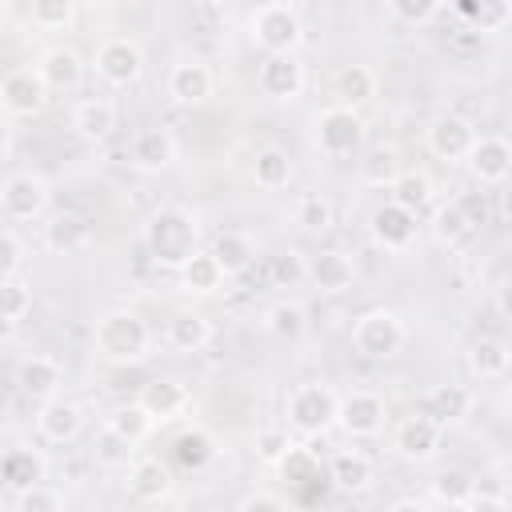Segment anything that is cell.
<instances>
[{
    "label": "cell",
    "mask_w": 512,
    "mask_h": 512,
    "mask_svg": "<svg viewBox=\"0 0 512 512\" xmlns=\"http://www.w3.org/2000/svg\"><path fill=\"white\" fill-rule=\"evenodd\" d=\"M476 128H472V120H464V116H456V112H448V116H436L432 124H428V152L436 156V160H444V164H468V156H472V148H476Z\"/></svg>",
    "instance_id": "10"
},
{
    "label": "cell",
    "mask_w": 512,
    "mask_h": 512,
    "mask_svg": "<svg viewBox=\"0 0 512 512\" xmlns=\"http://www.w3.org/2000/svg\"><path fill=\"white\" fill-rule=\"evenodd\" d=\"M468 364H472V372H476L480 380H500V376L512 368L508 348H504L500 340H492V336H484V340H476V344H472Z\"/></svg>",
    "instance_id": "38"
},
{
    "label": "cell",
    "mask_w": 512,
    "mask_h": 512,
    "mask_svg": "<svg viewBox=\"0 0 512 512\" xmlns=\"http://www.w3.org/2000/svg\"><path fill=\"white\" fill-rule=\"evenodd\" d=\"M176 160V136L168 128H140L132 136V164L140 172H164Z\"/></svg>",
    "instance_id": "24"
},
{
    "label": "cell",
    "mask_w": 512,
    "mask_h": 512,
    "mask_svg": "<svg viewBox=\"0 0 512 512\" xmlns=\"http://www.w3.org/2000/svg\"><path fill=\"white\" fill-rule=\"evenodd\" d=\"M296 224H300L304 232H328V228L336 224L332 200H328L324 192H304V196L296 200Z\"/></svg>",
    "instance_id": "41"
},
{
    "label": "cell",
    "mask_w": 512,
    "mask_h": 512,
    "mask_svg": "<svg viewBox=\"0 0 512 512\" xmlns=\"http://www.w3.org/2000/svg\"><path fill=\"white\" fill-rule=\"evenodd\" d=\"M236 512H288V504L276 492H248Z\"/></svg>",
    "instance_id": "53"
},
{
    "label": "cell",
    "mask_w": 512,
    "mask_h": 512,
    "mask_svg": "<svg viewBox=\"0 0 512 512\" xmlns=\"http://www.w3.org/2000/svg\"><path fill=\"white\" fill-rule=\"evenodd\" d=\"M16 384L32 404H48V400H56V392L64 384V368L52 356H24L16 368Z\"/></svg>",
    "instance_id": "16"
},
{
    "label": "cell",
    "mask_w": 512,
    "mask_h": 512,
    "mask_svg": "<svg viewBox=\"0 0 512 512\" xmlns=\"http://www.w3.org/2000/svg\"><path fill=\"white\" fill-rule=\"evenodd\" d=\"M388 16L400 20V24H428L440 16V4L436 0H388Z\"/></svg>",
    "instance_id": "51"
},
{
    "label": "cell",
    "mask_w": 512,
    "mask_h": 512,
    "mask_svg": "<svg viewBox=\"0 0 512 512\" xmlns=\"http://www.w3.org/2000/svg\"><path fill=\"white\" fill-rule=\"evenodd\" d=\"M152 416H148V408L140 404V400H128V404H116L112 412H108V420H104V428H112L120 440H128L132 448L136 444H144L148 440V432H152Z\"/></svg>",
    "instance_id": "35"
},
{
    "label": "cell",
    "mask_w": 512,
    "mask_h": 512,
    "mask_svg": "<svg viewBox=\"0 0 512 512\" xmlns=\"http://www.w3.org/2000/svg\"><path fill=\"white\" fill-rule=\"evenodd\" d=\"M468 412H472V392H468L464 384H436V388L428 392V412H424V416H432L440 428L460 424Z\"/></svg>",
    "instance_id": "31"
},
{
    "label": "cell",
    "mask_w": 512,
    "mask_h": 512,
    "mask_svg": "<svg viewBox=\"0 0 512 512\" xmlns=\"http://www.w3.org/2000/svg\"><path fill=\"white\" fill-rule=\"evenodd\" d=\"M208 252L216 256V264L224 268V276H240V272H248L252 268V240L244 236V232H216L212 236V244H208Z\"/></svg>",
    "instance_id": "33"
},
{
    "label": "cell",
    "mask_w": 512,
    "mask_h": 512,
    "mask_svg": "<svg viewBox=\"0 0 512 512\" xmlns=\"http://www.w3.org/2000/svg\"><path fill=\"white\" fill-rule=\"evenodd\" d=\"M0 312H4V328L12 332L32 312V284L28 280H4L0 284Z\"/></svg>",
    "instance_id": "47"
},
{
    "label": "cell",
    "mask_w": 512,
    "mask_h": 512,
    "mask_svg": "<svg viewBox=\"0 0 512 512\" xmlns=\"http://www.w3.org/2000/svg\"><path fill=\"white\" fill-rule=\"evenodd\" d=\"M416 220H420L416 212H408V208L384 200L380 208H372L368 232H372V240H376L384 252H404V248H412V240H416Z\"/></svg>",
    "instance_id": "12"
},
{
    "label": "cell",
    "mask_w": 512,
    "mask_h": 512,
    "mask_svg": "<svg viewBox=\"0 0 512 512\" xmlns=\"http://www.w3.org/2000/svg\"><path fill=\"white\" fill-rule=\"evenodd\" d=\"M36 432L48 440V444H72L80 432H84V408L56 396L48 404L36 408Z\"/></svg>",
    "instance_id": "17"
},
{
    "label": "cell",
    "mask_w": 512,
    "mask_h": 512,
    "mask_svg": "<svg viewBox=\"0 0 512 512\" xmlns=\"http://www.w3.org/2000/svg\"><path fill=\"white\" fill-rule=\"evenodd\" d=\"M176 280H180V292H188V296H212V292H220L224 288V268L216 264V256L208 252V248H200L180 272H176Z\"/></svg>",
    "instance_id": "28"
},
{
    "label": "cell",
    "mask_w": 512,
    "mask_h": 512,
    "mask_svg": "<svg viewBox=\"0 0 512 512\" xmlns=\"http://www.w3.org/2000/svg\"><path fill=\"white\" fill-rule=\"evenodd\" d=\"M456 12H460L464 20H472V24H476V32H500V28L512 20L508 0H480V4L464 0V4H456Z\"/></svg>",
    "instance_id": "43"
},
{
    "label": "cell",
    "mask_w": 512,
    "mask_h": 512,
    "mask_svg": "<svg viewBox=\"0 0 512 512\" xmlns=\"http://www.w3.org/2000/svg\"><path fill=\"white\" fill-rule=\"evenodd\" d=\"M504 348H508V360H512V336H508V340H504Z\"/></svg>",
    "instance_id": "60"
},
{
    "label": "cell",
    "mask_w": 512,
    "mask_h": 512,
    "mask_svg": "<svg viewBox=\"0 0 512 512\" xmlns=\"http://www.w3.org/2000/svg\"><path fill=\"white\" fill-rule=\"evenodd\" d=\"M216 440H212V432L208 428H184V432H176V440H172V460L184 468V472H204L212 460H216Z\"/></svg>",
    "instance_id": "29"
},
{
    "label": "cell",
    "mask_w": 512,
    "mask_h": 512,
    "mask_svg": "<svg viewBox=\"0 0 512 512\" xmlns=\"http://www.w3.org/2000/svg\"><path fill=\"white\" fill-rule=\"evenodd\" d=\"M140 404L148 408V416L156 424H164V420H176L188 408V388L180 380H172V376H156V380H148L140 388Z\"/></svg>",
    "instance_id": "26"
},
{
    "label": "cell",
    "mask_w": 512,
    "mask_h": 512,
    "mask_svg": "<svg viewBox=\"0 0 512 512\" xmlns=\"http://www.w3.org/2000/svg\"><path fill=\"white\" fill-rule=\"evenodd\" d=\"M428 200H432V180H428V172H404L396 184H392V204H400V208H408V212H424L428 208Z\"/></svg>",
    "instance_id": "40"
},
{
    "label": "cell",
    "mask_w": 512,
    "mask_h": 512,
    "mask_svg": "<svg viewBox=\"0 0 512 512\" xmlns=\"http://www.w3.org/2000/svg\"><path fill=\"white\" fill-rule=\"evenodd\" d=\"M0 208L12 224H28L40 220L48 208V180L36 172H12L0 188Z\"/></svg>",
    "instance_id": "8"
},
{
    "label": "cell",
    "mask_w": 512,
    "mask_h": 512,
    "mask_svg": "<svg viewBox=\"0 0 512 512\" xmlns=\"http://www.w3.org/2000/svg\"><path fill=\"white\" fill-rule=\"evenodd\" d=\"M248 36L264 56H296L300 40H304V24L300 12L284 0L272 4H256L248 16Z\"/></svg>",
    "instance_id": "3"
},
{
    "label": "cell",
    "mask_w": 512,
    "mask_h": 512,
    "mask_svg": "<svg viewBox=\"0 0 512 512\" xmlns=\"http://www.w3.org/2000/svg\"><path fill=\"white\" fill-rule=\"evenodd\" d=\"M84 240H88V224H84L80 212H56V216H48V224H44V248H48V252L68 256V252H76Z\"/></svg>",
    "instance_id": "32"
},
{
    "label": "cell",
    "mask_w": 512,
    "mask_h": 512,
    "mask_svg": "<svg viewBox=\"0 0 512 512\" xmlns=\"http://www.w3.org/2000/svg\"><path fill=\"white\" fill-rule=\"evenodd\" d=\"M252 448H256V460H260V464L280 468V460L296 448V440H292V432H288V428H280V424H264V428H256Z\"/></svg>",
    "instance_id": "39"
},
{
    "label": "cell",
    "mask_w": 512,
    "mask_h": 512,
    "mask_svg": "<svg viewBox=\"0 0 512 512\" xmlns=\"http://www.w3.org/2000/svg\"><path fill=\"white\" fill-rule=\"evenodd\" d=\"M288 484H296V488H304V484H312V480H320V456L308 448V444H296L284 460H280V468H276Z\"/></svg>",
    "instance_id": "46"
},
{
    "label": "cell",
    "mask_w": 512,
    "mask_h": 512,
    "mask_svg": "<svg viewBox=\"0 0 512 512\" xmlns=\"http://www.w3.org/2000/svg\"><path fill=\"white\" fill-rule=\"evenodd\" d=\"M384 420H388V408L376 392H348L340 396V416L336 424L352 436V440H368V436H380L384 432Z\"/></svg>",
    "instance_id": "11"
},
{
    "label": "cell",
    "mask_w": 512,
    "mask_h": 512,
    "mask_svg": "<svg viewBox=\"0 0 512 512\" xmlns=\"http://www.w3.org/2000/svg\"><path fill=\"white\" fill-rule=\"evenodd\" d=\"M476 228L468 224V216H464V208L456 204V200H448V204H440L436 208V216H432V236L440 240V244H460L464 236H472Z\"/></svg>",
    "instance_id": "44"
},
{
    "label": "cell",
    "mask_w": 512,
    "mask_h": 512,
    "mask_svg": "<svg viewBox=\"0 0 512 512\" xmlns=\"http://www.w3.org/2000/svg\"><path fill=\"white\" fill-rule=\"evenodd\" d=\"M252 176H256V184H260V188L276 192V188H284V184L292 180V156H288L284 148L268 144V148H260V152H256Z\"/></svg>",
    "instance_id": "36"
},
{
    "label": "cell",
    "mask_w": 512,
    "mask_h": 512,
    "mask_svg": "<svg viewBox=\"0 0 512 512\" xmlns=\"http://www.w3.org/2000/svg\"><path fill=\"white\" fill-rule=\"evenodd\" d=\"M0 476H4V484L20 496V492L44 484V476H48V460H44L40 448H24V444H20V448H8V452H4V460H0Z\"/></svg>",
    "instance_id": "21"
},
{
    "label": "cell",
    "mask_w": 512,
    "mask_h": 512,
    "mask_svg": "<svg viewBox=\"0 0 512 512\" xmlns=\"http://www.w3.org/2000/svg\"><path fill=\"white\" fill-rule=\"evenodd\" d=\"M500 216L512 224V188H504V192H500Z\"/></svg>",
    "instance_id": "58"
},
{
    "label": "cell",
    "mask_w": 512,
    "mask_h": 512,
    "mask_svg": "<svg viewBox=\"0 0 512 512\" xmlns=\"http://www.w3.org/2000/svg\"><path fill=\"white\" fill-rule=\"evenodd\" d=\"M316 144L332 160L352 156L364 144V120H360V112L356 108H344V104H332V108L316 112Z\"/></svg>",
    "instance_id": "6"
},
{
    "label": "cell",
    "mask_w": 512,
    "mask_h": 512,
    "mask_svg": "<svg viewBox=\"0 0 512 512\" xmlns=\"http://www.w3.org/2000/svg\"><path fill=\"white\" fill-rule=\"evenodd\" d=\"M332 92H336V104L344 108H360L376 96V72L368 64H344L332 80Z\"/></svg>",
    "instance_id": "30"
},
{
    "label": "cell",
    "mask_w": 512,
    "mask_h": 512,
    "mask_svg": "<svg viewBox=\"0 0 512 512\" xmlns=\"http://www.w3.org/2000/svg\"><path fill=\"white\" fill-rule=\"evenodd\" d=\"M508 408H512V384H508Z\"/></svg>",
    "instance_id": "61"
},
{
    "label": "cell",
    "mask_w": 512,
    "mask_h": 512,
    "mask_svg": "<svg viewBox=\"0 0 512 512\" xmlns=\"http://www.w3.org/2000/svg\"><path fill=\"white\" fill-rule=\"evenodd\" d=\"M208 340H212V320L208 316H200V312H176L168 320V344L176 352H200V348H208Z\"/></svg>",
    "instance_id": "34"
},
{
    "label": "cell",
    "mask_w": 512,
    "mask_h": 512,
    "mask_svg": "<svg viewBox=\"0 0 512 512\" xmlns=\"http://www.w3.org/2000/svg\"><path fill=\"white\" fill-rule=\"evenodd\" d=\"M28 16H32V24L44 28V32H64V28L72 24L76 8H72V0H36V4L28 8Z\"/></svg>",
    "instance_id": "49"
},
{
    "label": "cell",
    "mask_w": 512,
    "mask_h": 512,
    "mask_svg": "<svg viewBox=\"0 0 512 512\" xmlns=\"http://www.w3.org/2000/svg\"><path fill=\"white\" fill-rule=\"evenodd\" d=\"M352 280H356V260L348 252H340V248H324L320 256L308 260V284L328 292V296L348 292Z\"/></svg>",
    "instance_id": "20"
},
{
    "label": "cell",
    "mask_w": 512,
    "mask_h": 512,
    "mask_svg": "<svg viewBox=\"0 0 512 512\" xmlns=\"http://www.w3.org/2000/svg\"><path fill=\"white\" fill-rule=\"evenodd\" d=\"M256 84L268 100H296L304 92V64L296 56H264L256 68Z\"/></svg>",
    "instance_id": "14"
},
{
    "label": "cell",
    "mask_w": 512,
    "mask_h": 512,
    "mask_svg": "<svg viewBox=\"0 0 512 512\" xmlns=\"http://www.w3.org/2000/svg\"><path fill=\"white\" fill-rule=\"evenodd\" d=\"M404 340H408V328H404V320H400L392 308H372V312H364V316L352 324V344H356V352L368 356V360H388V356H396V352L404 348Z\"/></svg>",
    "instance_id": "5"
},
{
    "label": "cell",
    "mask_w": 512,
    "mask_h": 512,
    "mask_svg": "<svg viewBox=\"0 0 512 512\" xmlns=\"http://www.w3.org/2000/svg\"><path fill=\"white\" fill-rule=\"evenodd\" d=\"M172 488H176L172 468L160 456H136V464L128 468V492L140 504H160L172 496Z\"/></svg>",
    "instance_id": "18"
},
{
    "label": "cell",
    "mask_w": 512,
    "mask_h": 512,
    "mask_svg": "<svg viewBox=\"0 0 512 512\" xmlns=\"http://www.w3.org/2000/svg\"><path fill=\"white\" fill-rule=\"evenodd\" d=\"M36 72L44 76V84H48L52 92H68V88L80 84V76H84V60H80L76 48H68V44H52V48L40 52Z\"/></svg>",
    "instance_id": "23"
},
{
    "label": "cell",
    "mask_w": 512,
    "mask_h": 512,
    "mask_svg": "<svg viewBox=\"0 0 512 512\" xmlns=\"http://www.w3.org/2000/svg\"><path fill=\"white\" fill-rule=\"evenodd\" d=\"M388 512H428V504H424V500H416V496H400V500H392V504H388Z\"/></svg>",
    "instance_id": "57"
},
{
    "label": "cell",
    "mask_w": 512,
    "mask_h": 512,
    "mask_svg": "<svg viewBox=\"0 0 512 512\" xmlns=\"http://www.w3.org/2000/svg\"><path fill=\"white\" fill-rule=\"evenodd\" d=\"M24 264H28V248H24L20 232L16 228H4L0 232V284L4 280H20Z\"/></svg>",
    "instance_id": "50"
},
{
    "label": "cell",
    "mask_w": 512,
    "mask_h": 512,
    "mask_svg": "<svg viewBox=\"0 0 512 512\" xmlns=\"http://www.w3.org/2000/svg\"><path fill=\"white\" fill-rule=\"evenodd\" d=\"M468 172H472L476 184H504L512 176V140L480 136L472 156H468Z\"/></svg>",
    "instance_id": "19"
},
{
    "label": "cell",
    "mask_w": 512,
    "mask_h": 512,
    "mask_svg": "<svg viewBox=\"0 0 512 512\" xmlns=\"http://www.w3.org/2000/svg\"><path fill=\"white\" fill-rule=\"evenodd\" d=\"M496 308H500L504 320H512V276L500 280V288H496Z\"/></svg>",
    "instance_id": "56"
},
{
    "label": "cell",
    "mask_w": 512,
    "mask_h": 512,
    "mask_svg": "<svg viewBox=\"0 0 512 512\" xmlns=\"http://www.w3.org/2000/svg\"><path fill=\"white\" fill-rule=\"evenodd\" d=\"M48 84L36 68H12L0 80V104L8 116H40L48 104Z\"/></svg>",
    "instance_id": "9"
},
{
    "label": "cell",
    "mask_w": 512,
    "mask_h": 512,
    "mask_svg": "<svg viewBox=\"0 0 512 512\" xmlns=\"http://www.w3.org/2000/svg\"><path fill=\"white\" fill-rule=\"evenodd\" d=\"M16 512H64V504L48 484H36V488L16 496Z\"/></svg>",
    "instance_id": "52"
},
{
    "label": "cell",
    "mask_w": 512,
    "mask_h": 512,
    "mask_svg": "<svg viewBox=\"0 0 512 512\" xmlns=\"http://www.w3.org/2000/svg\"><path fill=\"white\" fill-rule=\"evenodd\" d=\"M356 172H360V184H368V188H388V192H392V184L404 176V164H400V152H396L392 144H376V148H368V152L356 160Z\"/></svg>",
    "instance_id": "27"
},
{
    "label": "cell",
    "mask_w": 512,
    "mask_h": 512,
    "mask_svg": "<svg viewBox=\"0 0 512 512\" xmlns=\"http://www.w3.org/2000/svg\"><path fill=\"white\" fill-rule=\"evenodd\" d=\"M96 356L108 360V364H140L148 360L152 352V328L140 312L132 308H116V312H104L96 320Z\"/></svg>",
    "instance_id": "2"
},
{
    "label": "cell",
    "mask_w": 512,
    "mask_h": 512,
    "mask_svg": "<svg viewBox=\"0 0 512 512\" xmlns=\"http://www.w3.org/2000/svg\"><path fill=\"white\" fill-rule=\"evenodd\" d=\"M92 64H96V76H100L104 84L128 88V84H136L140 72H144V52H140V44L128 40V36H108V40L96 44Z\"/></svg>",
    "instance_id": "7"
},
{
    "label": "cell",
    "mask_w": 512,
    "mask_h": 512,
    "mask_svg": "<svg viewBox=\"0 0 512 512\" xmlns=\"http://www.w3.org/2000/svg\"><path fill=\"white\" fill-rule=\"evenodd\" d=\"M472 484H476V476H468L464 468H444V472H436V476H432L428 492H432V500H436V504L464 508V504L472 500Z\"/></svg>",
    "instance_id": "37"
},
{
    "label": "cell",
    "mask_w": 512,
    "mask_h": 512,
    "mask_svg": "<svg viewBox=\"0 0 512 512\" xmlns=\"http://www.w3.org/2000/svg\"><path fill=\"white\" fill-rule=\"evenodd\" d=\"M456 204L464 208V216H468L472 228H480L488 220V196L484 192H464V196H456Z\"/></svg>",
    "instance_id": "54"
},
{
    "label": "cell",
    "mask_w": 512,
    "mask_h": 512,
    "mask_svg": "<svg viewBox=\"0 0 512 512\" xmlns=\"http://www.w3.org/2000/svg\"><path fill=\"white\" fill-rule=\"evenodd\" d=\"M340 416V396L328 384H300L288 396V428L308 436H328V428Z\"/></svg>",
    "instance_id": "4"
},
{
    "label": "cell",
    "mask_w": 512,
    "mask_h": 512,
    "mask_svg": "<svg viewBox=\"0 0 512 512\" xmlns=\"http://www.w3.org/2000/svg\"><path fill=\"white\" fill-rule=\"evenodd\" d=\"M508 8H512V4H508Z\"/></svg>",
    "instance_id": "62"
},
{
    "label": "cell",
    "mask_w": 512,
    "mask_h": 512,
    "mask_svg": "<svg viewBox=\"0 0 512 512\" xmlns=\"http://www.w3.org/2000/svg\"><path fill=\"white\" fill-rule=\"evenodd\" d=\"M212 88H216V76L204 60H180L168 72V96L184 108H200L212 96Z\"/></svg>",
    "instance_id": "15"
},
{
    "label": "cell",
    "mask_w": 512,
    "mask_h": 512,
    "mask_svg": "<svg viewBox=\"0 0 512 512\" xmlns=\"http://www.w3.org/2000/svg\"><path fill=\"white\" fill-rule=\"evenodd\" d=\"M264 324H268V332H272L276 340H288V344H292V340H300V336H304L308 316H304V308H300V304L280 300V304H272V308H268Z\"/></svg>",
    "instance_id": "42"
},
{
    "label": "cell",
    "mask_w": 512,
    "mask_h": 512,
    "mask_svg": "<svg viewBox=\"0 0 512 512\" xmlns=\"http://www.w3.org/2000/svg\"><path fill=\"white\" fill-rule=\"evenodd\" d=\"M268 280H272V288H300L308 280V256L296 248L276 252L268 264Z\"/></svg>",
    "instance_id": "45"
},
{
    "label": "cell",
    "mask_w": 512,
    "mask_h": 512,
    "mask_svg": "<svg viewBox=\"0 0 512 512\" xmlns=\"http://www.w3.org/2000/svg\"><path fill=\"white\" fill-rule=\"evenodd\" d=\"M72 128H76L80 140H88V144H104V140L112 136V128H116V104L104 100V96H88V100H80V104L72 108Z\"/></svg>",
    "instance_id": "25"
},
{
    "label": "cell",
    "mask_w": 512,
    "mask_h": 512,
    "mask_svg": "<svg viewBox=\"0 0 512 512\" xmlns=\"http://www.w3.org/2000/svg\"><path fill=\"white\" fill-rule=\"evenodd\" d=\"M0 136H4V144H0V156L8 160V156H12V124H4V128H0Z\"/></svg>",
    "instance_id": "59"
},
{
    "label": "cell",
    "mask_w": 512,
    "mask_h": 512,
    "mask_svg": "<svg viewBox=\"0 0 512 512\" xmlns=\"http://www.w3.org/2000/svg\"><path fill=\"white\" fill-rule=\"evenodd\" d=\"M392 448H396V456H404L412 464H428L440 452V424L432 416H408L396 424Z\"/></svg>",
    "instance_id": "13"
},
{
    "label": "cell",
    "mask_w": 512,
    "mask_h": 512,
    "mask_svg": "<svg viewBox=\"0 0 512 512\" xmlns=\"http://www.w3.org/2000/svg\"><path fill=\"white\" fill-rule=\"evenodd\" d=\"M144 244H148V256L156 264L180 272L200 252V224L184 208H160L144 224Z\"/></svg>",
    "instance_id": "1"
},
{
    "label": "cell",
    "mask_w": 512,
    "mask_h": 512,
    "mask_svg": "<svg viewBox=\"0 0 512 512\" xmlns=\"http://www.w3.org/2000/svg\"><path fill=\"white\" fill-rule=\"evenodd\" d=\"M464 512H512V504H508V496H472L464 504Z\"/></svg>",
    "instance_id": "55"
},
{
    "label": "cell",
    "mask_w": 512,
    "mask_h": 512,
    "mask_svg": "<svg viewBox=\"0 0 512 512\" xmlns=\"http://www.w3.org/2000/svg\"><path fill=\"white\" fill-rule=\"evenodd\" d=\"M328 480H332L340 492L360 496V492L372 488L376 468H372V460H368L364 452H356V448H340V452H332V460H328Z\"/></svg>",
    "instance_id": "22"
},
{
    "label": "cell",
    "mask_w": 512,
    "mask_h": 512,
    "mask_svg": "<svg viewBox=\"0 0 512 512\" xmlns=\"http://www.w3.org/2000/svg\"><path fill=\"white\" fill-rule=\"evenodd\" d=\"M92 456H96L100 468H132V464H136V448H132L128 440H120L112 428H100Z\"/></svg>",
    "instance_id": "48"
}]
</instances>
